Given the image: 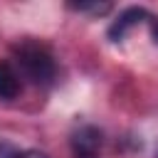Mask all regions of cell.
Wrapping results in <instances>:
<instances>
[{
  "instance_id": "1",
  "label": "cell",
  "mask_w": 158,
  "mask_h": 158,
  "mask_svg": "<svg viewBox=\"0 0 158 158\" xmlns=\"http://www.w3.org/2000/svg\"><path fill=\"white\" fill-rule=\"evenodd\" d=\"M12 54H15V64L20 69V74L25 79H30L32 84H52V79L57 77V64L52 52L35 42V40H20L17 44H12Z\"/></svg>"
},
{
  "instance_id": "2",
  "label": "cell",
  "mask_w": 158,
  "mask_h": 158,
  "mask_svg": "<svg viewBox=\"0 0 158 158\" xmlns=\"http://www.w3.org/2000/svg\"><path fill=\"white\" fill-rule=\"evenodd\" d=\"M151 20H153V15H151L148 10H143V7H128V10H123V12L111 22L109 37H111V42H121V40H126L136 27H141V25L148 27Z\"/></svg>"
},
{
  "instance_id": "3",
  "label": "cell",
  "mask_w": 158,
  "mask_h": 158,
  "mask_svg": "<svg viewBox=\"0 0 158 158\" xmlns=\"http://www.w3.org/2000/svg\"><path fill=\"white\" fill-rule=\"evenodd\" d=\"M69 146H72L74 158H96L101 151V131L91 123H84V126L74 128Z\"/></svg>"
},
{
  "instance_id": "4",
  "label": "cell",
  "mask_w": 158,
  "mask_h": 158,
  "mask_svg": "<svg viewBox=\"0 0 158 158\" xmlns=\"http://www.w3.org/2000/svg\"><path fill=\"white\" fill-rule=\"evenodd\" d=\"M20 94V74L7 64L0 62V99H15Z\"/></svg>"
},
{
  "instance_id": "5",
  "label": "cell",
  "mask_w": 158,
  "mask_h": 158,
  "mask_svg": "<svg viewBox=\"0 0 158 158\" xmlns=\"http://www.w3.org/2000/svg\"><path fill=\"white\" fill-rule=\"evenodd\" d=\"M0 158H47V156H44L42 151H32V148L20 151V148H15L12 143L0 141Z\"/></svg>"
},
{
  "instance_id": "6",
  "label": "cell",
  "mask_w": 158,
  "mask_h": 158,
  "mask_svg": "<svg viewBox=\"0 0 158 158\" xmlns=\"http://www.w3.org/2000/svg\"><path fill=\"white\" fill-rule=\"evenodd\" d=\"M69 7L72 10H79V12H91V15H106L111 10L109 2H72Z\"/></svg>"
},
{
  "instance_id": "7",
  "label": "cell",
  "mask_w": 158,
  "mask_h": 158,
  "mask_svg": "<svg viewBox=\"0 0 158 158\" xmlns=\"http://www.w3.org/2000/svg\"><path fill=\"white\" fill-rule=\"evenodd\" d=\"M156 158H158V153H156Z\"/></svg>"
}]
</instances>
